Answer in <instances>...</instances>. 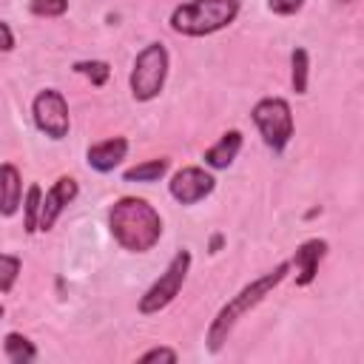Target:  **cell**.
I'll use <instances>...</instances> for the list:
<instances>
[{"label": "cell", "instance_id": "6da1fadb", "mask_svg": "<svg viewBox=\"0 0 364 364\" xmlns=\"http://www.w3.org/2000/svg\"><path fill=\"white\" fill-rule=\"evenodd\" d=\"M108 230L128 253H148L162 239V216L142 196H119L108 208Z\"/></svg>", "mask_w": 364, "mask_h": 364}, {"label": "cell", "instance_id": "7a4b0ae2", "mask_svg": "<svg viewBox=\"0 0 364 364\" xmlns=\"http://www.w3.org/2000/svg\"><path fill=\"white\" fill-rule=\"evenodd\" d=\"M287 273H290V262L284 259V262H279L273 270H267V273L256 276L253 282H247L236 296H230V299L219 307V313L210 318L208 333H205V347H208L210 353H219V350L225 347L228 336L233 333V327L239 324V318L247 316L256 304H262V301L287 279Z\"/></svg>", "mask_w": 364, "mask_h": 364}, {"label": "cell", "instance_id": "3957f363", "mask_svg": "<svg viewBox=\"0 0 364 364\" xmlns=\"http://www.w3.org/2000/svg\"><path fill=\"white\" fill-rule=\"evenodd\" d=\"M239 17V0H185L171 11V31L182 37H208Z\"/></svg>", "mask_w": 364, "mask_h": 364}, {"label": "cell", "instance_id": "277c9868", "mask_svg": "<svg viewBox=\"0 0 364 364\" xmlns=\"http://www.w3.org/2000/svg\"><path fill=\"white\" fill-rule=\"evenodd\" d=\"M168 68H171V54H168L165 43H148L134 57V68H131V77H128L131 97L136 102L156 100L162 94V88H165Z\"/></svg>", "mask_w": 364, "mask_h": 364}, {"label": "cell", "instance_id": "5b68a950", "mask_svg": "<svg viewBox=\"0 0 364 364\" xmlns=\"http://www.w3.org/2000/svg\"><path fill=\"white\" fill-rule=\"evenodd\" d=\"M250 119L253 125L259 128V136L262 142L273 151V154H282L290 139H293V111H290V102L284 97H262L253 108H250Z\"/></svg>", "mask_w": 364, "mask_h": 364}, {"label": "cell", "instance_id": "8992f818", "mask_svg": "<svg viewBox=\"0 0 364 364\" xmlns=\"http://www.w3.org/2000/svg\"><path fill=\"white\" fill-rule=\"evenodd\" d=\"M191 262H193V256H191V250H176L173 253V259L168 262V267L159 273V279L139 296V304H136V310L142 313V316H154V313H159V310H165L179 293H182V284H185V279H188V270H191Z\"/></svg>", "mask_w": 364, "mask_h": 364}, {"label": "cell", "instance_id": "52a82bcc", "mask_svg": "<svg viewBox=\"0 0 364 364\" xmlns=\"http://www.w3.org/2000/svg\"><path fill=\"white\" fill-rule=\"evenodd\" d=\"M31 117L40 134H46L48 139L60 142L68 136L71 131V114H68V102L63 97V91L57 88H43L37 91V97L31 100Z\"/></svg>", "mask_w": 364, "mask_h": 364}, {"label": "cell", "instance_id": "ba28073f", "mask_svg": "<svg viewBox=\"0 0 364 364\" xmlns=\"http://www.w3.org/2000/svg\"><path fill=\"white\" fill-rule=\"evenodd\" d=\"M213 188H216V179H213L210 168H202V165H185L168 182V193L179 205H196V202L208 199L213 193Z\"/></svg>", "mask_w": 364, "mask_h": 364}, {"label": "cell", "instance_id": "9c48e42d", "mask_svg": "<svg viewBox=\"0 0 364 364\" xmlns=\"http://www.w3.org/2000/svg\"><path fill=\"white\" fill-rule=\"evenodd\" d=\"M77 193H80V185H77V179L74 176H60L46 193H43V205H40V219H37V230L40 233H48L54 225H57V219H60V213L77 199Z\"/></svg>", "mask_w": 364, "mask_h": 364}, {"label": "cell", "instance_id": "30bf717a", "mask_svg": "<svg viewBox=\"0 0 364 364\" xmlns=\"http://www.w3.org/2000/svg\"><path fill=\"white\" fill-rule=\"evenodd\" d=\"M327 239H304L299 247H296V253H293V259H287L290 262V270H296L293 273V279H296V284L299 287H307V284H313V279H316V273H318V264H321V259L327 256Z\"/></svg>", "mask_w": 364, "mask_h": 364}, {"label": "cell", "instance_id": "8fae6325", "mask_svg": "<svg viewBox=\"0 0 364 364\" xmlns=\"http://www.w3.org/2000/svg\"><path fill=\"white\" fill-rule=\"evenodd\" d=\"M128 154V139L125 136H111V139H102V142H94L88 151H85V162L88 168H94L97 173H111Z\"/></svg>", "mask_w": 364, "mask_h": 364}, {"label": "cell", "instance_id": "7c38bea8", "mask_svg": "<svg viewBox=\"0 0 364 364\" xmlns=\"http://www.w3.org/2000/svg\"><path fill=\"white\" fill-rule=\"evenodd\" d=\"M242 131H236V128H230V131H225L219 139H216V145H210L208 151H205V168H210V171H225V168H230L233 162H236V156H239V151H242Z\"/></svg>", "mask_w": 364, "mask_h": 364}, {"label": "cell", "instance_id": "4fadbf2b", "mask_svg": "<svg viewBox=\"0 0 364 364\" xmlns=\"http://www.w3.org/2000/svg\"><path fill=\"white\" fill-rule=\"evenodd\" d=\"M23 205V176L17 165H0V216H14Z\"/></svg>", "mask_w": 364, "mask_h": 364}, {"label": "cell", "instance_id": "5bb4252c", "mask_svg": "<svg viewBox=\"0 0 364 364\" xmlns=\"http://www.w3.org/2000/svg\"><path fill=\"white\" fill-rule=\"evenodd\" d=\"M171 168V159L168 156H156V159H145L128 171H122V179L125 182H159Z\"/></svg>", "mask_w": 364, "mask_h": 364}, {"label": "cell", "instance_id": "9a60e30c", "mask_svg": "<svg viewBox=\"0 0 364 364\" xmlns=\"http://www.w3.org/2000/svg\"><path fill=\"white\" fill-rule=\"evenodd\" d=\"M3 353H6V358L11 361V364H31L34 358H37V347H34V341L31 338H26L23 333H6V338H3Z\"/></svg>", "mask_w": 364, "mask_h": 364}, {"label": "cell", "instance_id": "2e32d148", "mask_svg": "<svg viewBox=\"0 0 364 364\" xmlns=\"http://www.w3.org/2000/svg\"><path fill=\"white\" fill-rule=\"evenodd\" d=\"M290 82L296 94H307L310 85V54L304 46H296L290 51Z\"/></svg>", "mask_w": 364, "mask_h": 364}, {"label": "cell", "instance_id": "e0dca14e", "mask_svg": "<svg viewBox=\"0 0 364 364\" xmlns=\"http://www.w3.org/2000/svg\"><path fill=\"white\" fill-rule=\"evenodd\" d=\"M40 205H43V188L37 182H31L26 196H23V228H26V233H37Z\"/></svg>", "mask_w": 364, "mask_h": 364}, {"label": "cell", "instance_id": "ac0fdd59", "mask_svg": "<svg viewBox=\"0 0 364 364\" xmlns=\"http://www.w3.org/2000/svg\"><path fill=\"white\" fill-rule=\"evenodd\" d=\"M74 71L82 74L94 88H102L111 80V65L105 60H80V63H74Z\"/></svg>", "mask_w": 364, "mask_h": 364}, {"label": "cell", "instance_id": "d6986e66", "mask_svg": "<svg viewBox=\"0 0 364 364\" xmlns=\"http://www.w3.org/2000/svg\"><path fill=\"white\" fill-rule=\"evenodd\" d=\"M20 270H23L20 256L0 253V293H11V287H14L17 279H20Z\"/></svg>", "mask_w": 364, "mask_h": 364}, {"label": "cell", "instance_id": "ffe728a7", "mask_svg": "<svg viewBox=\"0 0 364 364\" xmlns=\"http://www.w3.org/2000/svg\"><path fill=\"white\" fill-rule=\"evenodd\" d=\"M28 11L34 17H63L68 11V0H28Z\"/></svg>", "mask_w": 364, "mask_h": 364}, {"label": "cell", "instance_id": "44dd1931", "mask_svg": "<svg viewBox=\"0 0 364 364\" xmlns=\"http://www.w3.org/2000/svg\"><path fill=\"white\" fill-rule=\"evenodd\" d=\"M179 358V353L173 350V347H151V350H145L142 355H139V361L142 364H151V361H176Z\"/></svg>", "mask_w": 364, "mask_h": 364}, {"label": "cell", "instance_id": "7402d4cb", "mask_svg": "<svg viewBox=\"0 0 364 364\" xmlns=\"http://www.w3.org/2000/svg\"><path fill=\"white\" fill-rule=\"evenodd\" d=\"M304 6V0H267V9L279 17H290Z\"/></svg>", "mask_w": 364, "mask_h": 364}, {"label": "cell", "instance_id": "603a6c76", "mask_svg": "<svg viewBox=\"0 0 364 364\" xmlns=\"http://www.w3.org/2000/svg\"><path fill=\"white\" fill-rule=\"evenodd\" d=\"M14 48V31L6 20H0V51H11Z\"/></svg>", "mask_w": 364, "mask_h": 364}, {"label": "cell", "instance_id": "cb8c5ba5", "mask_svg": "<svg viewBox=\"0 0 364 364\" xmlns=\"http://www.w3.org/2000/svg\"><path fill=\"white\" fill-rule=\"evenodd\" d=\"M222 242H225V236H222V233H216V236L210 239V253H216V250L222 247Z\"/></svg>", "mask_w": 364, "mask_h": 364}, {"label": "cell", "instance_id": "d4e9b609", "mask_svg": "<svg viewBox=\"0 0 364 364\" xmlns=\"http://www.w3.org/2000/svg\"><path fill=\"white\" fill-rule=\"evenodd\" d=\"M3 316H6V307H3V304H0V318H3Z\"/></svg>", "mask_w": 364, "mask_h": 364}]
</instances>
